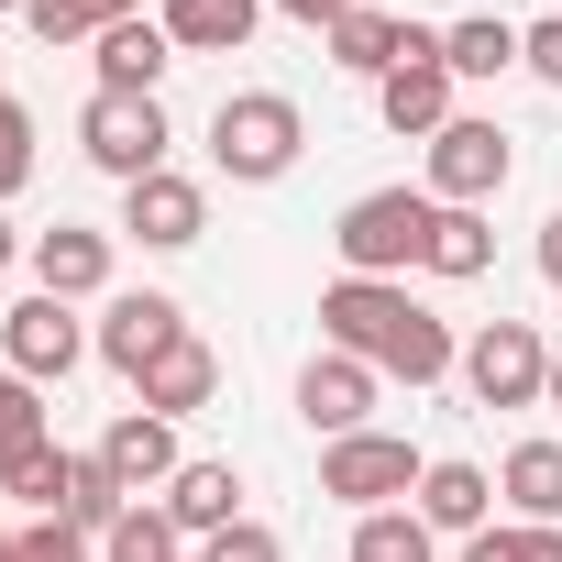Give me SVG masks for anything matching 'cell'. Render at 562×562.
Segmentation results:
<instances>
[{
    "mask_svg": "<svg viewBox=\"0 0 562 562\" xmlns=\"http://www.w3.org/2000/svg\"><path fill=\"white\" fill-rule=\"evenodd\" d=\"M321 342L331 353H364L375 375H408V386L463 375L452 321L408 299V276H331V288H321Z\"/></svg>",
    "mask_w": 562,
    "mask_h": 562,
    "instance_id": "cell-1",
    "label": "cell"
},
{
    "mask_svg": "<svg viewBox=\"0 0 562 562\" xmlns=\"http://www.w3.org/2000/svg\"><path fill=\"white\" fill-rule=\"evenodd\" d=\"M299 144H310V122H299L288 89H232V100L210 111V166H221L232 188H276V177L299 166Z\"/></svg>",
    "mask_w": 562,
    "mask_h": 562,
    "instance_id": "cell-2",
    "label": "cell"
},
{
    "mask_svg": "<svg viewBox=\"0 0 562 562\" xmlns=\"http://www.w3.org/2000/svg\"><path fill=\"white\" fill-rule=\"evenodd\" d=\"M430 221H441L430 188H364V199L331 221V254H342V276H408V265L430 254Z\"/></svg>",
    "mask_w": 562,
    "mask_h": 562,
    "instance_id": "cell-3",
    "label": "cell"
},
{
    "mask_svg": "<svg viewBox=\"0 0 562 562\" xmlns=\"http://www.w3.org/2000/svg\"><path fill=\"white\" fill-rule=\"evenodd\" d=\"M166 144H177V122H166V100H133V89H89V111H78V155L100 166V177H155L166 166Z\"/></svg>",
    "mask_w": 562,
    "mask_h": 562,
    "instance_id": "cell-4",
    "label": "cell"
},
{
    "mask_svg": "<svg viewBox=\"0 0 562 562\" xmlns=\"http://www.w3.org/2000/svg\"><path fill=\"white\" fill-rule=\"evenodd\" d=\"M507 177H518V144H507V122H485V111H452V122L430 133V199H441V210H485Z\"/></svg>",
    "mask_w": 562,
    "mask_h": 562,
    "instance_id": "cell-5",
    "label": "cell"
},
{
    "mask_svg": "<svg viewBox=\"0 0 562 562\" xmlns=\"http://www.w3.org/2000/svg\"><path fill=\"white\" fill-rule=\"evenodd\" d=\"M419 452L397 441V430H353V441H321V496H342L353 518H375V507H408L419 496Z\"/></svg>",
    "mask_w": 562,
    "mask_h": 562,
    "instance_id": "cell-6",
    "label": "cell"
},
{
    "mask_svg": "<svg viewBox=\"0 0 562 562\" xmlns=\"http://www.w3.org/2000/svg\"><path fill=\"white\" fill-rule=\"evenodd\" d=\"M540 386H551V342L529 321H485L463 342V397L474 408H540Z\"/></svg>",
    "mask_w": 562,
    "mask_h": 562,
    "instance_id": "cell-7",
    "label": "cell"
},
{
    "mask_svg": "<svg viewBox=\"0 0 562 562\" xmlns=\"http://www.w3.org/2000/svg\"><path fill=\"white\" fill-rule=\"evenodd\" d=\"M177 342H188V310H177L166 288H122V299L100 310V331H89V353H100L122 386H144V364L177 353Z\"/></svg>",
    "mask_w": 562,
    "mask_h": 562,
    "instance_id": "cell-8",
    "label": "cell"
},
{
    "mask_svg": "<svg viewBox=\"0 0 562 562\" xmlns=\"http://www.w3.org/2000/svg\"><path fill=\"white\" fill-rule=\"evenodd\" d=\"M78 353H89V321L67 310V299H12L0 310V364L12 375H34V386H56V375H78Z\"/></svg>",
    "mask_w": 562,
    "mask_h": 562,
    "instance_id": "cell-9",
    "label": "cell"
},
{
    "mask_svg": "<svg viewBox=\"0 0 562 562\" xmlns=\"http://www.w3.org/2000/svg\"><path fill=\"white\" fill-rule=\"evenodd\" d=\"M375 397H386V375L364 364V353H310L299 364V419L321 430V441H353V430H375Z\"/></svg>",
    "mask_w": 562,
    "mask_h": 562,
    "instance_id": "cell-10",
    "label": "cell"
},
{
    "mask_svg": "<svg viewBox=\"0 0 562 562\" xmlns=\"http://www.w3.org/2000/svg\"><path fill=\"white\" fill-rule=\"evenodd\" d=\"M122 232H133L144 254H188V243L210 232V188H199V177H177V166H155V177H133V188H122Z\"/></svg>",
    "mask_w": 562,
    "mask_h": 562,
    "instance_id": "cell-11",
    "label": "cell"
},
{
    "mask_svg": "<svg viewBox=\"0 0 562 562\" xmlns=\"http://www.w3.org/2000/svg\"><path fill=\"white\" fill-rule=\"evenodd\" d=\"M375 122H386L397 144H430V133L452 122V67H441V34H419V56L375 78Z\"/></svg>",
    "mask_w": 562,
    "mask_h": 562,
    "instance_id": "cell-12",
    "label": "cell"
},
{
    "mask_svg": "<svg viewBox=\"0 0 562 562\" xmlns=\"http://www.w3.org/2000/svg\"><path fill=\"white\" fill-rule=\"evenodd\" d=\"M23 265H34V288H45V299H67V310H78V299H111V232H89V221L34 232V254H23Z\"/></svg>",
    "mask_w": 562,
    "mask_h": 562,
    "instance_id": "cell-13",
    "label": "cell"
},
{
    "mask_svg": "<svg viewBox=\"0 0 562 562\" xmlns=\"http://www.w3.org/2000/svg\"><path fill=\"white\" fill-rule=\"evenodd\" d=\"M100 463L122 474V496H166L188 452H177V419H155V408H122V419L100 430Z\"/></svg>",
    "mask_w": 562,
    "mask_h": 562,
    "instance_id": "cell-14",
    "label": "cell"
},
{
    "mask_svg": "<svg viewBox=\"0 0 562 562\" xmlns=\"http://www.w3.org/2000/svg\"><path fill=\"white\" fill-rule=\"evenodd\" d=\"M441 540H474V529H496V474L485 463H463V452H430V474H419V496H408Z\"/></svg>",
    "mask_w": 562,
    "mask_h": 562,
    "instance_id": "cell-15",
    "label": "cell"
},
{
    "mask_svg": "<svg viewBox=\"0 0 562 562\" xmlns=\"http://www.w3.org/2000/svg\"><path fill=\"white\" fill-rule=\"evenodd\" d=\"M419 34H430V23H397V12H375V0H364V12H342L321 45H331V67H342V78H386V67H408V56H419Z\"/></svg>",
    "mask_w": 562,
    "mask_h": 562,
    "instance_id": "cell-16",
    "label": "cell"
},
{
    "mask_svg": "<svg viewBox=\"0 0 562 562\" xmlns=\"http://www.w3.org/2000/svg\"><path fill=\"white\" fill-rule=\"evenodd\" d=\"M210 397H221V353H210L199 331H188L177 353H155L144 386H133V408H155V419H188V408H210Z\"/></svg>",
    "mask_w": 562,
    "mask_h": 562,
    "instance_id": "cell-17",
    "label": "cell"
},
{
    "mask_svg": "<svg viewBox=\"0 0 562 562\" xmlns=\"http://www.w3.org/2000/svg\"><path fill=\"white\" fill-rule=\"evenodd\" d=\"M166 45L177 56H243L254 45V23H265V0H166Z\"/></svg>",
    "mask_w": 562,
    "mask_h": 562,
    "instance_id": "cell-18",
    "label": "cell"
},
{
    "mask_svg": "<svg viewBox=\"0 0 562 562\" xmlns=\"http://www.w3.org/2000/svg\"><path fill=\"white\" fill-rule=\"evenodd\" d=\"M166 518H177L188 540H221V529L243 518V474H232V463H177V485H166Z\"/></svg>",
    "mask_w": 562,
    "mask_h": 562,
    "instance_id": "cell-19",
    "label": "cell"
},
{
    "mask_svg": "<svg viewBox=\"0 0 562 562\" xmlns=\"http://www.w3.org/2000/svg\"><path fill=\"white\" fill-rule=\"evenodd\" d=\"M496 496L518 507V529H562V441H518L496 463Z\"/></svg>",
    "mask_w": 562,
    "mask_h": 562,
    "instance_id": "cell-20",
    "label": "cell"
},
{
    "mask_svg": "<svg viewBox=\"0 0 562 562\" xmlns=\"http://www.w3.org/2000/svg\"><path fill=\"white\" fill-rule=\"evenodd\" d=\"M166 67H177V45H166V23H155V12L100 34V89H133V100H155V78H166Z\"/></svg>",
    "mask_w": 562,
    "mask_h": 562,
    "instance_id": "cell-21",
    "label": "cell"
},
{
    "mask_svg": "<svg viewBox=\"0 0 562 562\" xmlns=\"http://www.w3.org/2000/svg\"><path fill=\"white\" fill-rule=\"evenodd\" d=\"M441 67H452V89H485V78H507V67H518V23H496V12H463V23H441Z\"/></svg>",
    "mask_w": 562,
    "mask_h": 562,
    "instance_id": "cell-22",
    "label": "cell"
},
{
    "mask_svg": "<svg viewBox=\"0 0 562 562\" xmlns=\"http://www.w3.org/2000/svg\"><path fill=\"white\" fill-rule=\"evenodd\" d=\"M419 265L441 276V288H474V276L496 265V221H485V210H441V221H430V254H419Z\"/></svg>",
    "mask_w": 562,
    "mask_h": 562,
    "instance_id": "cell-23",
    "label": "cell"
},
{
    "mask_svg": "<svg viewBox=\"0 0 562 562\" xmlns=\"http://www.w3.org/2000/svg\"><path fill=\"white\" fill-rule=\"evenodd\" d=\"M100 562H188V529L166 518V496H133V507L100 529Z\"/></svg>",
    "mask_w": 562,
    "mask_h": 562,
    "instance_id": "cell-24",
    "label": "cell"
},
{
    "mask_svg": "<svg viewBox=\"0 0 562 562\" xmlns=\"http://www.w3.org/2000/svg\"><path fill=\"white\" fill-rule=\"evenodd\" d=\"M67 474H78V452H67V441H34V452L0 463V496L34 507V518H67Z\"/></svg>",
    "mask_w": 562,
    "mask_h": 562,
    "instance_id": "cell-25",
    "label": "cell"
},
{
    "mask_svg": "<svg viewBox=\"0 0 562 562\" xmlns=\"http://www.w3.org/2000/svg\"><path fill=\"white\" fill-rule=\"evenodd\" d=\"M353 562H441V529L419 507H375V518H353Z\"/></svg>",
    "mask_w": 562,
    "mask_h": 562,
    "instance_id": "cell-26",
    "label": "cell"
},
{
    "mask_svg": "<svg viewBox=\"0 0 562 562\" xmlns=\"http://www.w3.org/2000/svg\"><path fill=\"white\" fill-rule=\"evenodd\" d=\"M34 441H56V419H45V386L0 364V463H12V452H34Z\"/></svg>",
    "mask_w": 562,
    "mask_h": 562,
    "instance_id": "cell-27",
    "label": "cell"
},
{
    "mask_svg": "<svg viewBox=\"0 0 562 562\" xmlns=\"http://www.w3.org/2000/svg\"><path fill=\"white\" fill-rule=\"evenodd\" d=\"M122 507H133V496H122V474H111L100 452H78V474H67V518H78V529L100 540V529H111Z\"/></svg>",
    "mask_w": 562,
    "mask_h": 562,
    "instance_id": "cell-28",
    "label": "cell"
},
{
    "mask_svg": "<svg viewBox=\"0 0 562 562\" xmlns=\"http://www.w3.org/2000/svg\"><path fill=\"white\" fill-rule=\"evenodd\" d=\"M12 551H23V562H89L100 540H89L78 518H23V529H12Z\"/></svg>",
    "mask_w": 562,
    "mask_h": 562,
    "instance_id": "cell-29",
    "label": "cell"
},
{
    "mask_svg": "<svg viewBox=\"0 0 562 562\" xmlns=\"http://www.w3.org/2000/svg\"><path fill=\"white\" fill-rule=\"evenodd\" d=\"M23 23H34L45 45H100V12H89V0H23Z\"/></svg>",
    "mask_w": 562,
    "mask_h": 562,
    "instance_id": "cell-30",
    "label": "cell"
},
{
    "mask_svg": "<svg viewBox=\"0 0 562 562\" xmlns=\"http://www.w3.org/2000/svg\"><path fill=\"white\" fill-rule=\"evenodd\" d=\"M199 562H288V540H276L265 518H232L221 540H199Z\"/></svg>",
    "mask_w": 562,
    "mask_h": 562,
    "instance_id": "cell-31",
    "label": "cell"
},
{
    "mask_svg": "<svg viewBox=\"0 0 562 562\" xmlns=\"http://www.w3.org/2000/svg\"><path fill=\"white\" fill-rule=\"evenodd\" d=\"M23 177H34V111H23V100H0V199H12Z\"/></svg>",
    "mask_w": 562,
    "mask_h": 562,
    "instance_id": "cell-32",
    "label": "cell"
},
{
    "mask_svg": "<svg viewBox=\"0 0 562 562\" xmlns=\"http://www.w3.org/2000/svg\"><path fill=\"white\" fill-rule=\"evenodd\" d=\"M518 67H529L540 89H562V12H540V23H518Z\"/></svg>",
    "mask_w": 562,
    "mask_h": 562,
    "instance_id": "cell-33",
    "label": "cell"
},
{
    "mask_svg": "<svg viewBox=\"0 0 562 562\" xmlns=\"http://www.w3.org/2000/svg\"><path fill=\"white\" fill-rule=\"evenodd\" d=\"M265 12H288V23H310V34H331L342 12H364V0H265Z\"/></svg>",
    "mask_w": 562,
    "mask_h": 562,
    "instance_id": "cell-34",
    "label": "cell"
},
{
    "mask_svg": "<svg viewBox=\"0 0 562 562\" xmlns=\"http://www.w3.org/2000/svg\"><path fill=\"white\" fill-rule=\"evenodd\" d=\"M463 562H518V529H474V540H463Z\"/></svg>",
    "mask_w": 562,
    "mask_h": 562,
    "instance_id": "cell-35",
    "label": "cell"
},
{
    "mask_svg": "<svg viewBox=\"0 0 562 562\" xmlns=\"http://www.w3.org/2000/svg\"><path fill=\"white\" fill-rule=\"evenodd\" d=\"M540 276H551V288H562V210L540 221Z\"/></svg>",
    "mask_w": 562,
    "mask_h": 562,
    "instance_id": "cell-36",
    "label": "cell"
},
{
    "mask_svg": "<svg viewBox=\"0 0 562 562\" xmlns=\"http://www.w3.org/2000/svg\"><path fill=\"white\" fill-rule=\"evenodd\" d=\"M518 562H562V529H518Z\"/></svg>",
    "mask_w": 562,
    "mask_h": 562,
    "instance_id": "cell-37",
    "label": "cell"
},
{
    "mask_svg": "<svg viewBox=\"0 0 562 562\" xmlns=\"http://www.w3.org/2000/svg\"><path fill=\"white\" fill-rule=\"evenodd\" d=\"M23 254H34V243H23V232H12V210H0V276H12V265H23Z\"/></svg>",
    "mask_w": 562,
    "mask_h": 562,
    "instance_id": "cell-38",
    "label": "cell"
},
{
    "mask_svg": "<svg viewBox=\"0 0 562 562\" xmlns=\"http://www.w3.org/2000/svg\"><path fill=\"white\" fill-rule=\"evenodd\" d=\"M89 12H100V34H111V23H144V0H89Z\"/></svg>",
    "mask_w": 562,
    "mask_h": 562,
    "instance_id": "cell-39",
    "label": "cell"
},
{
    "mask_svg": "<svg viewBox=\"0 0 562 562\" xmlns=\"http://www.w3.org/2000/svg\"><path fill=\"white\" fill-rule=\"evenodd\" d=\"M540 408H562V353H551V386H540Z\"/></svg>",
    "mask_w": 562,
    "mask_h": 562,
    "instance_id": "cell-40",
    "label": "cell"
},
{
    "mask_svg": "<svg viewBox=\"0 0 562 562\" xmlns=\"http://www.w3.org/2000/svg\"><path fill=\"white\" fill-rule=\"evenodd\" d=\"M0 562H23V551H12V529H0Z\"/></svg>",
    "mask_w": 562,
    "mask_h": 562,
    "instance_id": "cell-41",
    "label": "cell"
},
{
    "mask_svg": "<svg viewBox=\"0 0 562 562\" xmlns=\"http://www.w3.org/2000/svg\"><path fill=\"white\" fill-rule=\"evenodd\" d=\"M0 12H23V0H0Z\"/></svg>",
    "mask_w": 562,
    "mask_h": 562,
    "instance_id": "cell-42",
    "label": "cell"
},
{
    "mask_svg": "<svg viewBox=\"0 0 562 562\" xmlns=\"http://www.w3.org/2000/svg\"><path fill=\"white\" fill-rule=\"evenodd\" d=\"M0 100H12V89H0Z\"/></svg>",
    "mask_w": 562,
    "mask_h": 562,
    "instance_id": "cell-43",
    "label": "cell"
},
{
    "mask_svg": "<svg viewBox=\"0 0 562 562\" xmlns=\"http://www.w3.org/2000/svg\"><path fill=\"white\" fill-rule=\"evenodd\" d=\"M188 562H199V551H188Z\"/></svg>",
    "mask_w": 562,
    "mask_h": 562,
    "instance_id": "cell-44",
    "label": "cell"
}]
</instances>
